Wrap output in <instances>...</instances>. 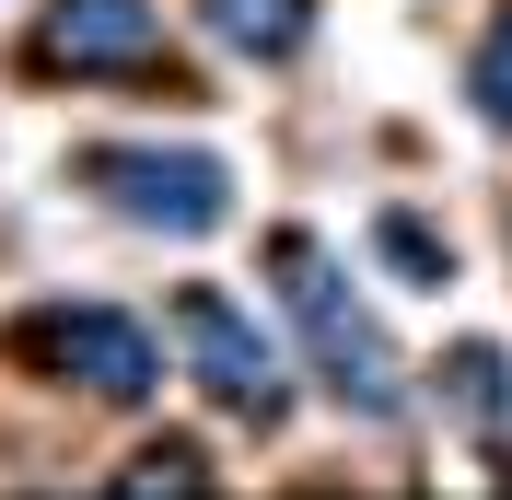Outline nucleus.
<instances>
[{
  "label": "nucleus",
  "mask_w": 512,
  "mask_h": 500,
  "mask_svg": "<svg viewBox=\"0 0 512 500\" xmlns=\"http://www.w3.org/2000/svg\"><path fill=\"white\" fill-rule=\"evenodd\" d=\"M175 338H187L198 384H210L233 419H280V349H268V326H245L222 291H175Z\"/></svg>",
  "instance_id": "39448f33"
},
{
  "label": "nucleus",
  "mask_w": 512,
  "mask_h": 500,
  "mask_svg": "<svg viewBox=\"0 0 512 500\" xmlns=\"http://www.w3.org/2000/svg\"><path fill=\"white\" fill-rule=\"evenodd\" d=\"M466 94H478V117H489V128H512V12H501V35L478 47V70H466Z\"/></svg>",
  "instance_id": "1a4fd4ad"
},
{
  "label": "nucleus",
  "mask_w": 512,
  "mask_h": 500,
  "mask_svg": "<svg viewBox=\"0 0 512 500\" xmlns=\"http://www.w3.org/2000/svg\"><path fill=\"white\" fill-rule=\"evenodd\" d=\"M198 12H210V35H222L233 59H268V70L315 35V0H198Z\"/></svg>",
  "instance_id": "423d86ee"
},
{
  "label": "nucleus",
  "mask_w": 512,
  "mask_h": 500,
  "mask_svg": "<svg viewBox=\"0 0 512 500\" xmlns=\"http://www.w3.org/2000/svg\"><path fill=\"white\" fill-rule=\"evenodd\" d=\"M210 477H198V454H152V466L128 477V500H198Z\"/></svg>",
  "instance_id": "9d476101"
},
{
  "label": "nucleus",
  "mask_w": 512,
  "mask_h": 500,
  "mask_svg": "<svg viewBox=\"0 0 512 500\" xmlns=\"http://www.w3.org/2000/svg\"><path fill=\"white\" fill-rule=\"evenodd\" d=\"M163 24L152 0H47L35 24V70H70V82H152Z\"/></svg>",
  "instance_id": "20e7f679"
},
{
  "label": "nucleus",
  "mask_w": 512,
  "mask_h": 500,
  "mask_svg": "<svg viewBox=\"0 0 512 500\" xmlns=\"http://www.w3.org/2000/svg\"><path fill=\"white\" fill-rule=\"evenodd\" d=\"M373 245H384V268H396L408 291H443V280H454V245H431V233H419V210H384Z\"/></svg>",
  "instance_id": "0eeeda50"
},
{
  "label": "nucleus",
  "mask_w": 512,
  "mask_h": 500,
  "mask_svg": "<svg viewBox=\"0 0 512 500\" xmlns=\"http://www.w3.org/2000/svg\"><path fill=\"white\" fill-rule=\"evenodd\" d=\"M82 187L117 221H140V233H210V221H233V163L198 152V140H117V152L82 163Z\"/></svg>",
  "instance_id": "f03ea898"
},
{
  "label": "nucleus",
  "mask_w": 512,
  "mask_h": 500,
  "mask_svg": "<svg viewBox=\"0 0 512 500\" xmlns=\"http://www.w3.org/2000/svg\"><path fill=\"white\" fill-rule=\"evenodd\" d=\"M443 373H454V396H466V419H478V431H501V419H512V361H501L489 338H466Z\"/></svg>",
  "instance_id": "6e6552de"
},
{
  "label": "nucleus",
  "mask_w": 512,
  "mask_h": 500,
  "mask_svg": "<svg viewBox=\"0 0 512 500\" xmlns=\"http://www.w3.org/2000/svg\"><path fill=\"white\" fill-rule=\"evenodd\" d=\"M35 361L70 384V396H94V407H140L163 384V349L140 314L117 303H47V326H35Z\"/></svg>",
  "instance_id": "7ed1b4c3"
},
{
  "label": "nucleus",
  "mask_w": 512,
  "mask_h": 500,
  "mask_svg": "<svg viewBox=\"0 0 512 500\" xmlns=\"http://www.w3.org/2000/svg\"><path fill=\"white\" fill-rule=\"evenodd\" d=\"M268 280H280V303H291V326H303V349H315V373L338 384L350 407H396V349H384V326L350 303V280H338V256L315 245V233H280L268 245Z\"/></svg>",
  "instance_id": "f257e3e1"
}]
</instances>
